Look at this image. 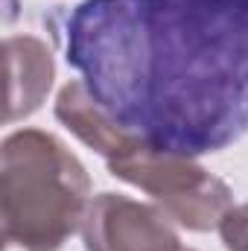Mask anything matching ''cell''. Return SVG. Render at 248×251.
Listing matches in <instances>:
<instances>
[{
	"instance_id": "3",
	"label": "cell",
	"mask_w": 248,
	"mask_h": 251,
	"mask_svg": "<svg viewBox=\"0 0 248 251\" xmlns=\"http://www.w3.org/2000/svg\"><path fill=\"white\" fill-rule=\"evenodd\" d=\"M105 164L114 178L152 196L155 204L187 231H213L234 207L231 187L210 176L196 158L158 149L137 134L105 158Z\"/></svg>"
},
{
	"instance_id": "2",
	"label": "cell",
	"mask_w": 248,
	"mask_h": 251,
	"mask_svg": "<svg viewBox=\"0 0 248 251\" xmlns=\"http://www.w3.org/2000/svg\"><path fill=\"white\" fill-rule=\"evenodd\" d=\"M91 178L56 134L21 128L0 149L3 243L24 251H59L82 228Z\"/></svg>"
},
{
	"instance_id": "1",
	"label": "cell",
	"mask_w": 248,
	"mask_h": 251,
	"mask_svg": "<svg viewBox=\"0 0 248 251\" xmlns=\"http://www.w3.org/2000/svg\"><path fill=\"white\" fill-rule=\"evenodd\" d=\"M64 56L158 149L198 158L248 134V0H82Z\"/></svg>"
},
{
	"instance_id": "4",
	"label": "cell",
	"mask_w": 248,
	"mask_h": 251,
	"mask_svg": "<svg viewBox=\"0 0 248 251\" xmlns=\"http://www.w3.org/2000/svg\"><path fill=\"white\" fill-rule=\"evenodd\" d=\"M85 251H196L187 249L175 222L158 207L120 193L91 199L82 222Z\"/></svg>"
},
{
	"instance_id": "7",
	"label": "cell",
	"mask_w": 248,
	"mask_h": 251,
	"mask_svg": "<svg viewBox=\"0 0 248 251\" xmlns=\"http://www.w3.org/2000/svg\"><path fill=\"white\" fill-rule=\"evenodd\" d=\"M219 234L228 251H248V201L237 204L219 222Z\"/></svg>"
},
{
	"instance_id": "6",
	"label": "cell",
	"mask_w": 248,
	"mask_h": 251,
	"mask_svg": "<svg viewBox=\"0 0 248 251\" xmlns=\"http://www.w3.org/2000/svg\"><path fill=\"white\" fill-rule=\"evenodd\" d=\"M56 117L64 123L88 149H94L102 158H111L134 137L128 128L117 123L97 97L85 88V82H67L56 97Z\"/></svg>"
},
{
	"instance_id": "5",
	"label": "cell",
	"mask_w": 248,
	"mask_h": 251,
	"mask_svg": "<svg viewBox=\"0 0 248 251\" xmlns=\"http://www.w3.org/2000/svg\"><path fill=\"white\" fill-rule=\"evenodd\" d=\"M6 56V123L24 120L47 100L56 64L50 47L35 35H9L3 41Z\"/></svg>"
}]
</instances>
